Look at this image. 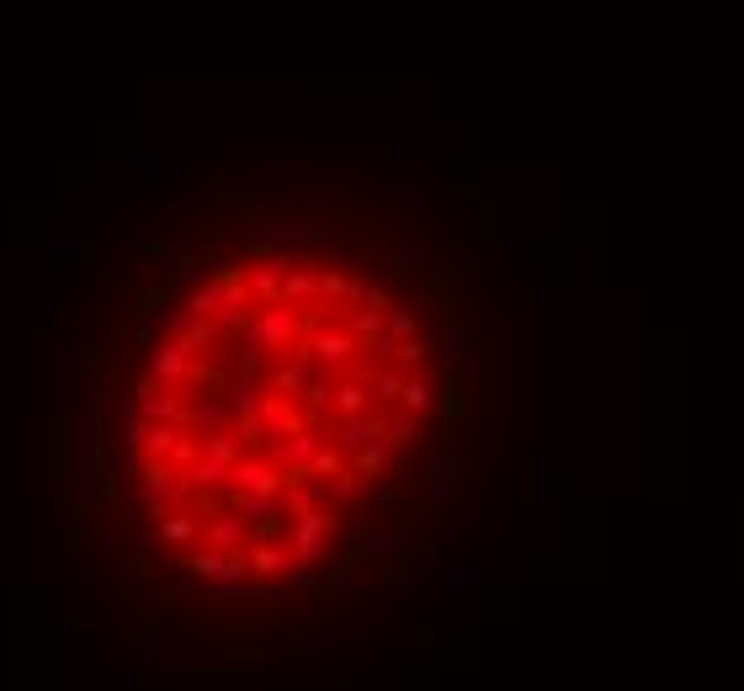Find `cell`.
<instances>
[{
  "mask_svg": "<svg viewBox=\"0 0 744 691\" xmlns=\"http://www.w3.org/2000/svg\"><path fill=\"white\" fill-rule=\"evenodd\" d=\"M436 399V325L394 272L261 240L155 319L112 415V484L181 580L282 596L362 543Z\"/></svg>",
  "mask_w": 744,
  "mask_h": 691,
  "instance_id": "1",
  "label": "cell"
}]
</instances>
